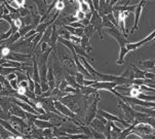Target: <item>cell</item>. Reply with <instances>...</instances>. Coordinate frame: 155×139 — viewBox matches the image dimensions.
<instances>
[{"mask_svg": "<svg viewBox=\"0 0 155 139\" xmlns=\"http://www.w3.org/2000/svg\"><path fill=\"white\" fill-rule=\"evenodd\" d=\"M0 49H1V51H0V56H1V58H3V59H5V58H6L10 53H12L10 49L9 48H6V46H2Z\"/></svg>", "mask_w": 155, "mask_h": 139, "instance_id": "obj_35", "label": "cell"}, {"mask_svg": "<svg viewBox=\"0 0 155 139\" xmlns=\"http://www.w3.org/2000/svg\"><path fill=\"white\" fill-rule=\"evenodd\" d=\"M4 5V4H3ZM3 15H9V12H8V9L6 8V7L4 6V8H3Z\"/></svg>", "mask_w": 155, "mask_h": 139, "instance_id": "obj_60", "label": "cell"}, {"mask_svg": "<svg viewBox=\"0 0 155 139\" xmlns=\"http://www.w3.org/2000/svg\"><path fill=\"white\" fill-rule=\"evenodd\" d=\"M93 4H94V8L96 12H98L99 10V1L98 0H94L93 1Z\"/></svg>", "mask_w": 155, "mask_h": 139, "instance_id": "obj_58", "label": "cell"}, {"mask_svg": "<svg viewBox=\"0 0 155 139\" xmlns=\"http://www.w3.org/2000/svg\"><path fill=\"white\" fill-rule=\"evenodd\" d=\"M141 64L143 65L146 71H150V70L155 66V60H147V61H142Z\"/></svg>", "mask_w": 155, "mask_h": 139, "instance_id": "obj_30", "label": "cell"}, {"mask_svg": "<svg viewBox=\"0 0 155 139\" xmlns=\"http://www.w3.org/2000/svg\"><path fill=\"white\" fill-rule=\"evenodd\" d=\"M77 2H78V5H79V10H81L83 14H88V12H91V8H89L87 1L79 0V1H77Z\"/></svg>", "mask_w": 155, "mask_h": 139, "instance_id": "obj_27", "label": "cell"}, {"mask_svg": "<svg viewBox=\"0 0 155 139\" xmlns=\"http://www.w3.org/2000/svg\"><path fill=\"white\" fill-rule=\"evenodd\" d=\"M80 46L83 49H85L86 53H89L91 52V39L87 38L86 36L83 35L81 37V41H80Z\"/></svg>", "mask_w": 155, "mask_h": 139, "instance_id": "obj_24", "label": "cell"}, {"mask_svg": "<svg viewBox=\"0 0 155 139\" xmlns=\"http://www.w3.org/2000/svg\"><path fill=\"white\" fill-rule=\"evenodd\" d=\"M25 96L27 97L28 99H30V100H35V98H36V95L33 93V92H31L29 89L27 88L26 89V92H25Z\"/></svg>", "mask_w": 155, "mask_h": 139, "instance_id": "obj_40", "label": "cell"}, {"mask_svg": "<svg viewBox=\"0 0 155 139\" xmlns=\"http://www.w3.org/2000/svg\"><path fill=\"white\" fill-rule=\"evenodd\" d=\"M97 93H98V91H97L94 88H93V86H83L82 88L80 89V94L83 96H85V98H87V97L91 95H96Z\"/></svg>", "mask_w": 155, "mask_h": 139, "instance_id": "obj_21", "label": "cell"}, {"mask_svg": "<svg viewBox=\"0 0 155 139\" xmlns=\"http://www.w3.org/2000/svg\"><path fill=\"white\" fill-rule=\"evenodd\" d=\"M10 15V18H12V21H17L18 19H20V14H19V12H14V14H9Z\"/></svg>", "mask_w": 155, "mask_h": 139, "instance_id": "obj_53", "label": "cell"}, {"mask_svg": "<svg viewBox=\"0 0 155 139\" xmlns=\"http://www.w3.org/2000/svg\"><path fill=\"white\" fill-rule=\"evenodd\" d=\"M93 86V88H94L97 91H99V90H107V91H110L112 94H114L115 96H117L118 94H119L117 91H115V90H114V88H116V86H118L115 83L96 82L93 86Z\"/></svg>", "mask_w": 155, "mask_h": 139, "instance_id": "obj_7", "label": "cell"}, {"mask_svg": "<svg viewBox=\"0 0 155 139\" xmlns=\"http://www.w3.org/2000/svg\"><path fill=\"white\" fill-rule=\"evenodd\" d=\"M15 74H17L18 83H21V82H23V80H27V76H26V74H24V73H15Z\"/></svg>", "mask_w": 155, "mask_h": 139, "instance_id": "obj_48", "label": "cell"}, {"mask_svg": "<svg viewBox=\"0 0 155 139\" xmlns=\"http://www.w3.org/2000/svg\"><path fill=\"white\" fill-rule=\"evenodd\" d=\"M89 127L91 129H94L96 132L102 133V134H105V131H106V125L104 123H102L100 120L97 119V117L89 124Z\"/></svg>", "mask_w": 155, "mask_h": 139, "instance_id": "obj_12", "label": "cell"}, {"mask_svg": "<svg viewBox=\"0 0 155 139\" xmlns=\"http://www.w3.org/2000/svg\"><path fill=\"white\" fill-rule=\"evenodd\" d=\"M15 139H25V137H24L23 135H21V136H18V137H15Z\"/></svg>", "mask_w": 155, "mask_h": 139, "instance_id": "obj_61", "label": "cell"}, {"mask_svg": "<svg viewBox=\"0 0 155 139\" xmlns=\"http://www.w3.org/2000/svg\"><path fill=\"white\" fill-rule=\"evenodd\" d=\"M70 42L73 44V46H80V41H81V38L77 37L75 35H71L70 36Z\"/></svg>", "mask_w": 155, "mask_h": 139, "instance_id": "obj_39", "label": "cell"}, {"mask_svg": "<svg viewBox=\"0 0 155 139\" xmlns=\"http://www.w3.org/2000/svg\"><path fill=\"white\" fill-rule=\"evenodd\" d=\"M80 95H81L80 93L76 94V95H67V96L61 98L59 101L64 104V105H66L72 112H74V114H77L78 112L80 111L81 104H82Z\"/></svg>", "mask_w": 155, "mask_h": 139, "instance_id": "obj_1", "label": "cell"}, {"mask_svg": "<svg viewBox=\"0 0 155 139\" xmlns=\"http://www.w3.org/2000/svg\"><path fill=\"white\" fill-rule=\"evenodd\" d=\"M138 125V123L136 122V120H134V123L132 125H130V127H127V128H124L121 132H120V134L118 135V137L117 139H127V137L130 134H132V131L133 129L135 128V126Z\"/></svg>", "mask_w": 155, "mask_h": 139, "instance_id": "obj_19", "label": "cell"}, {"mask_svg": "<svg viewBox=\"0 0 155 139\" xmlns=\"http://www.w3.org/2000/svg\"><path fill=\"white\" fill-rule=\"evenodd\" d=\"M118 106L121 107L123 110V120L127 123L128 125H132L135 120V109L133 106L124 103L122 100H118Z\"/></svg>", "mask_w": 155, "mask_h": 139, "instance_id": "obj_3", "label": "cell"}, {"mask_svg": "<svg viewBox=\"0 0 155 139\" xmlns=\"http://www.w3.org/2000/svg\"><path fill=\"white\" fill-rule=\"evenodd\" d=\"M9 85H10V86H12V89H14V90L17 91L18 86H19V83H18L17 78L14 80H12V82H9Z\"/></svg>", "mask_w": 155, "mask_h": 139, "instance_id": "obj_49", "label": "cell"}, {"mask_svg": "<svg viewBox=\"0 0 155 139\" xmlns=\"http://www.w3.org/2000/svg\"><path fill=\"white\" fill-rule=\"evenodd\" d=\"M146 4H147V1H145V0L139 1V3L135 9V24H134V27L132 28V30L130 31V34H133L134 31H136L139 29L138 24H139V20H140V15H141L142 9H143L144 6H146Z\"/></svg>", "mask_w": 155, "mask_h": 139, "instance_id": "obj_9", "label": "cell"}, {"mask_svg": "<svg viewBox=\"0 0 155 139\" xmlns=\"http://www.w3.org/2000/svg\"><path fill=\"white\" fill-rule=\"evenodd\" d=\"M64 77H65L64 80L67 82L68 86H72V88L77 89V90H80V89L83 86H79V85H78V83H76V80H75V77L73 76V75L69 74L68 72L64 73Z\"/></svg>", "mask_w": 155, "mask_h": 139, "instance_id": "obj_16", "label": "cell"}, {"mask_svg": "<svg viewBox=\"0 0 155 139\" xmlns=\"http://www.w3.org/2000/svg\"><path fill=\"white\" fill-rule=\"evenodd\" d=\"M19 14H20V17L21 18H24V17H27V15H30V10L23 7V8H20L19 9Z\"/></svg>", "mask_w": 155, "mask_h": 139, "instance_id": "obj_45", "label": "cell"}, {"mask_svg": "<svg viewBox=\"0 0 155 139\" xmlns=\"http://www.w3.org/2000/svg\"><path fill=\"white\" fill-rule=\"evenodd\" d=\"M91 12H88V14H85V18L84 19H87V20H91Z\"/></svg>", "mask_w": 155, "mask_h": 139, "instance_id": "obj_59", "label": "cell"}, {"mask_svg": "<svg viewBox=\"0 0 155 139\" xmlns=\"http://www.w3.org/2000/svg\"><path fill=\"white\" fill-rule=\"evenodd\" d=\"M73 48H74V51L77 56H81V57L85 58V59H89V56L85 52V49H83L80 46H73Z\"/></svg>", "mask_w": 155, "mask_h": 139, "instance_id": "obj_29", "label": "cell"}, {"mask_svg": "<svg viewBox=\"0 0 155 139\" xmlns=\"http://www.w3.org/2000/svg\"><path fill=\"white\" fill-rule=\"evenodd\" d=\"M34 94H35L36 96H41V95H42V91H41L40 83H35V88H34Z\"/></svg>", "mask_w": 155, "mask_h": 139, "instance_id": "obj_41", "label": "cell"}, {"mask_svg": "<svg viewBox=\"0 0 155 139\" xmlns=\"http://www.w3.org/2000/svg\"><path fill=\"white\" fill-rule=\"evenodd\" d=\"M32 80H34V83H40V74H39V67H38V63L35 59H33V68H32Z\"/></svg>", "mask_w": 155, "mask_h": 139, "instance_id": "obj_17", "label": "cell"}, {"mask_svg": "<svg viewBox=\"0 0 155 139\" xmlns=\"http://www.w3.org/2000/svg\"><path fill=\"white\" fill-rule=\"evenodd\" d=\"M127 54H128V51L125 49V46H121L119 51V57H118V60L116 61V64L122 65L123 63H124V58Z\"/></svg>", "mask_w": 155, "mask_h": 139, "instance_id": "obj_26", "label": "cell"}, {"mask_svg": "<svg viewBox=\"0 0 155 139\" xmlns=\"http://www.w3.org/2000/svg\"><path fill=\"white\" fill-rule=\"evenodd\" d=\"M107 32H108L113 38H115V40L119 43L120 48H121V46H127V43H128L127 38H125L124 36H123V34L120 32L118 29H116V28L107 29Z\"/></svg>", "mask_w": 155, "mask_h": 139, "instance_id": "obj_8", "label": "cell"}, {"mask_svg": "<svg viewBox=\"0 0 155 139\" xmlns=\"http://www.w3.org/2000/svg\"><path fill=\"white\" fill-rule=\"evenodd\" d=\"M4 42H5V41H3V40H0V46H3Z\"/></svg>", "mask_w": 155, "mask_h": 139, "instance_id": "obj_62", "label": "cell"}, {"mask_svg": "<svg viewBox=\"0 0 155 139\" xmlns=\"http://www.w3.org/2000/svg\"><path fill=\"white\" fill-rule=\"evenodd\" d=\"M20 38H21V36H20L19 32L12 34V35H10V37L8 39H6V40H5L3 46H6V48H10V46H14L15 42H17V41L19 40Z\"/></svg>", "mask_w": 155, "mask_h": 139, "instance_id": "obj_22", "label": "cell"}, {"mask_svg": "<svg viewBox=\"0 0 155 139\" xmlns=\"http://www.w3.org/2000/svg\"><path fill=\"white\" fill-rule=\"evenodd\" d=\"M14 24H15V27L19 29V30H20L21 28H23V27H24V25H25V24H24L23 18H20V19H18L17 21H14Z\"/></svg>", "mask_w": 155, "mask_h": 139, "instance_id": "obj_44", "label": "cell"}, {"mask_svg": "<svg viewBox=\"0 0 155 139\" xmlns=\"http://www.w3.org/2000/svg\"><path fill=\"white\" fill-rule=\"evenodd\" d=\"M99 101H100V96H99V93H97L94 97L93 102L89 104V106L87 107V109H86L85 117H84V123H83L85 126H89V124L96 119L97 114H98Z\"/></svg>", "mask_w": 155, "mask_h": 139, "instance_id": "obj_2", "label": "cell"}, {"mask_svg": "<svg viewBox=\"0 0 155 139\" xmlns=\"http://www.w3.org/2000/svg\"><path fill=\"white\" fill-rule=\"evenodd\" d=\"M10 136H14L10 132H8L7 130H5L1 125H0V137L2 139H8Z\"/></svg>", "mask_w": 155, "mask_h": 139, "instance_id": "obj_33", "label": "cell"}, {"mask_svg": "<svg viewBox=\"0 0 155 139\" xmlns=\"http://www.w3.org/2000/svg\"><path fill=\"white\" fill-rule=\"evenodd\" d=\"M83 32H84V36H86L87 38L91 39V37L94 35V33L96 32V31H94V29L93 26L89 24L88 26H86V27L83 28Z\"/></svg>", "mask_w": 155, "mask_h": 139, "instance_id": "obj_32", "label": "cell"}, {"mask_svg": "<svg viewBox=\"0 0 155 139\" xmlns=\"http://www.w3.org/2000/svg\"><path fill=\"white\" fill-rule=\"evenodd\" d=\"M59 39V34H58V30H57V26L54 24L51 25V38H49V41L47 43V46L49 48L54 49L56 46V43Z\"/></svg>", "mask_w": 155, "mask_h": 139, "instance_id": "obj_13", "label": "cell"}, {"mask_svg": "<svg viewBox=\"0 0 155 139\" xmlns=\"http://www.w3.org/2000/svg\"><path fill=\"white\" fill-rule=\"evenodd\" d=\"M12 105V102L10 101V97H0V107L4 112L9 114V109Z\"/></svg>", "mask_w": 155, "mask_h": 139, "instance_id": "obj_15", "label": "cell"}, {"mask_svg": "<svg viewBox=\"0 0 155 139\" xmlns=\"http://www.w3.org/2000/svg\"><path fill=\"white\" fill-rule=\"evenodd\" d=\"M31 58V54H24V53H17V52H12L5 59L9 61H15L19 63H25L28 59Z\"/></svg>", "mask_w": 155, "mask_h": 139, "instance_id": "obj_10", "label": "cell"}, {"mask_svg": "<svg viewBox=\"0 0 155 139\" xmlns=\"http://www.w3.org/2000/svg\"><path fill=\"white\" fill-rule=\"evenodd\" d=\"M34 126H36L37 128L41 130H44V129H52L54 127V125L51 124L49 120H36L34 122Z\"/></svg>", "mask_w": 155, "mask_h": 139, "instance_id": "obj_18", "label": "cell"}, {"mask_svg": "<svg viewBox=\"0 0 155 139\" xmlns=\"http://www.w3.org/2000/svg\"><path fill=\"white\" fill-rule=\"evenodd\" d=\"M102 22H103V27H106L107 29L115 28V27H114V25H113L112 23L108 20L107 15H104V17H102Z\"/></svg>", "mask_w": 155, "mask_h": 139, "instance_id": "obj_34", "label": "cell"}, {"mask_svg": "<svg viewBox=\"0 0 155 139\" xmlns=\"http://www.w3.org/2000/svg\"><path fill=\"white\" fill-rule=\"evenodd\" d=\"M65 6H66V4H65V1H62V0L56 1V5H54V7H56L57 12H62V10L65 8Z\"/></svg>", "mask_w": 155, "mask_h": 139, "instance_id": "obj_38", "label": "cell"}, {"mask_svg": "<svg viewBox=\"0 0 155 139\" xmlns=\"http://www.w3.org/2000/svg\"><path fill=\"white\" fill-rule=\"evenodd\" d=\"M98 114L101 115L102 117H104L107 122H112V123L118 122V123H120L121 125H123V127H124V128L130 127V125H128L123 119H120L119 117H116V115H114V114H110V112H108V111L104 110V109H98Z\"/></svg>", "mask_w": 155, "mask_h": 139, "instance_id": "obj_5", "label": "cell"}, {"mask_svg": "<svg viewBox=\"0 0 155 139\" xmlns=\"http://www.w3.org/2000/svg\"><path fill=\"white\" fill-rule=\"evenodd\" d=\"M51 26H49L48 28L45 30V32L43 33L42 38L40 40V43L39 44H42V43H48L49 38H51Z\"/></svg>", "mask_w": 155, "mask_h": 139, "instance_id": "obj_28", "label": "cell"}, {"mask_svg": "<svg viewBox=\"0 0 155 139\" xmlns=\"http://www.w3.org/2000/svg\"><path fill=\"white\" fill-rule=\"evenodd\" d=\"M74 17L76 18V19H77L78 22H80V21H82L85 18V14H83L81 10L78 9V10H76V14H75Z\"/></svg>", "mask_w": 155, "mask_h": 139, "instance_id": "obj_43", "label": "cell"}, {"mask_svg": "<svg viewBox=\"0 0 155 139\" xmlns=\"http://www.w3.org/2000/svg\"><path fill=\"white\" fill-rule=\"evenodd\" d=\"M19 86H23V88H28V80H23V82L19 83Z\"/></svg>", "mask_w": 155, "mask_h": 139, "instance_id": "obj_57", "label": "cell"}, {"mask_svg": "<svg viewBox=\"0 0 155 139\" xmlns=\"http://www.w3.org/2000/svg\"><path fill=\"white\" fill-rule=\"evenodd\" d=\"M2 19H3L4 21H6V22H8L9 25L14 24V21L12 20V18H10L9 15H2Z\"/></svg>", "mask_w": 155, "mask_h": 139, "instance_id": "obj_50", "label": "cell"}, {"mask_svg": "<svg viewBox=\"0 0 155 139\" xmlns=\"http://www.w3.org/2000/svg\"><path fill=\"white\" fill-rule=\"evenodd\" d=\"M153 78H155V74H154V73L146 71V73H145V80H153Z\"/></svg>", "mask_w": 155, "mask_h": 139, "instance_id": "obj_51", "label": "cell"}, {"mask_svg": "<svg viewBox=\"0 0 155 139\" xmlns=\"http://www.w3.org/2000/svg\"><path fill=\"white\" fill-rule=\"evenodd\" d=\"M130 67H133V72H134V77L135 80H145V73H146V70H143V69H140L136 66V65L132 64Z\"/></svg>", "mask_w": 155, "mask_h": 139, "instance_id": "obj_20", "label": "cell"}, {"mask_svg": "<svg viewBox=\"0 0 155 139\" xmlns=\"http://www.w3.org/2000/svg\"><path fill=\"white\" fill-rule=\"evenodd\" d=\"M94 83H96V80H84V82H83V86H93Z\"/></svg>", "mask_w": 155, "mask_h": 139, "instance_id": "obj_52", "label": "cell"}, {"mask_svg": "<svg viewBox=\"0 0 155 139\" xmlns=\"http://www.w3.org/2000/svg\"><path fill=\"white\" fill-rule=\"evenodd\" d=\"M9 114H10V115L20 117V119H23L25 120H26V117H27V112H25L22 108H21V107L15 105V104H14V103H12V105L9 109Z\"/></svg>", "mask_w": 155, "mask_h": 139, "instance_id": "obj_11", "label": "cell"}, {"mask_svg": "<svg viewBox=\"0 0 155 139\" xmlns=\"http://www.w3.org/2000/svg\"><path fill=\"white\" fill-rule=\"evenodd\" d=\"M17 78V74L15 73H10V74H8L6 76V80H8V82H12V80H14Z\"/></svg>", "mask_w": 155, "mask_h": 139, "instance_id": "obj_55", "label": "cell"}, {"mask_svg": "<svg viewBox=\"0 0 155 139\" xmlns=\"http://www.w3.org/2000/svg\"><path fill=\"white\" fill-rule=\"evenodd\" d=\"M36 4V6H37V9H38V14L40 17H42L46 14L47 12V1H34Z\"/></svg>", "mask_w": 155, "mask_h": 139, "instance_id": "obj_23", "label": "cell"}, {"mask_svg": "<svg viewBox=\"0 0 155 139\" xmlns=\"http://www.w3.org/2000/svg\"><path fill=\"white\" fill-rule=\"evenodd\" d=\"M12 34H14L12 33V29H8V30L6 31L5 33H2V34H0V40H3V41H5L6 39H8L9 37H10V35Z\"/></svg>", "mask_w": 155, "mask_h": 139, "instance_id": "obj_37", "label": "cell"}, {"mask_svg": "<svg viewBox=\"0 0 155 139\" xmlns=\"http://www.w3.org/2000/svg\"><path fill=\"white\" fill-rule=\"evenodd\" d=\"M0 59H2V58H1V56H0Z\"/></svg>", "mask_w": 155, "mask_h": 139, "instance_id": "obj_63", "label": "cell"}, {"mask_svg": "<svg viewBox=\"0 0 155 139\" xmlns=\"http://www.w3.org/2000/svg\"><path fill=\"white\" fill-rule=\"evenodd\" d=\"M36 27H37V25L35 24H31V25H28V26H24L23 28H21L19 30V34L21 37H25L26 35H27V33L30 32L31 30H35Z\"/></svg>", "mask_w": 155, "mask_h": 139, "instance_id": "obj_25", "label": "cell"}, {"mask_svg": "<svg viewBox=\"0 0 155 139\" xmlns=\"http://www.w3.org/2000/svg\"><path fill=\"white\" fill-rule=\"evenodd\" d=\"M26 89H27V88H23V86H18L17 93H18V94H20V95H25Z\"/></svg>", "mask_w": 155, "mask_h": 139, "instance_id": "obj_54", "label": "cell"}, {"mask_svg": "<svg viewBox=\"0 0 155 139\" xmlns=\"http://www.w3.org/2000/svg\"><path fill=\"white\" fill-rule=\"evenodd\" d=\"M68 86V83L65 80H63L61 83H60V85H59V90L60 92H64L65 91V89H66Z\"/></svg>", "mask_w": 155, "mask_h": 139, "instance_id": "obj_46", "label": "cell"}, {"mask_svg": "<svg viewBox=\"0 0 155 139\" xmlns=\"http://www.w3.org/2000/svg\"><path fill=\"white\" fill-rule=\"evenodd\" d=\"M0 125L2 126V127L4 128L5 130H7L8 132L12 133V135L15 136V137H18V136H21L22 134L19 132L18 130H15L14 128V126H12L8 120H0Z\"/></svg>", "mask_w": 155, "mask_h": 139, "instance_id": "obj_14", "label": "cell"}, {"mask_svg": "<svg viewBox=\"0 0 155 139\" xmlns=\"http://www.w3.org/2000/svg\"><path fill=\"white\" fill-rule=\"evenodd\" d=\"M89 23L91 25L93 26L94 31H98L99 32V35H100V38L103 39V32H102V29H103V22H102V18L100 17L99 14L97 12H94L93 15H91V18L89 20Z\"/></svg>", "mask_w": 155, "mask_h": 139, "instance_id": "obj_6", "label": "cell"}, {"mask_svg": "<svg viewBox=\"0 0 155 139\" xmlns=\"http://www.w3.org/2000/svg\"><path fill=\"white\" fill-rule=\"evenodd\" d=\"M154 39H155V30L152 33L149 34V35L147 36L146 38H144L143 40L139 41V42H128V43H127V46H125V49H127V51H128V53H130V52L136 51V49H138L139 48L143 46L144 44L151 42V41H153Z\"/></svg>", "mask_w": 155, "mask_h": 139, "instance_id": "obj_4", "label": "cell"}, {"mask_svg": "<svg viewBox=\"0 0 155 139\" xmlns=\"http://www.w3.org/2000/svg\"><path fill=\"white\" fill-rule=\"evenodd\" d=\"M49 26H51V25H49L47 22H44V23H40L37 27H36L35 29V31H36V33H40V34H43L44 32H45V30L47 28L49 27Z\"/></svg>", "mask_w": 155, "mask_h": 139, "instance_id": "obj_31", "label": "cell"}, {"mask_svg": "<svg viewBox=\"0 0 155 139\" xmlns=\"http://www.w3.org/2000/svg\"><path fill=\"white\" fill-rule=\"evenodd\" d=\"M42 136L44 139L52 137V129H44L42 130Z\"/></svg>", "mask_w": 155, "mask_h": 139, "instance_id": "obj_42", "label": "cell"}, {"mask_svg": "<svg viewBox=\"0 0 155 139\" xmlns=\"http://www.w3.org/2000/svg\"><path fill=\"white\" fill-rule=\"evenodd\" d=\"M84 76H83L81 73H79V72H76V74H75V80H76V83H78L79 86H83V82H84Z\"/></svg>", "mask_w": 155, "mask_h": 139, "instance_id": "obj_36", "label": "cell"}, {"mask_svg": "<svg viewBox=\"0 0 155 139\" xmlns=\"http://www.w3.org/2000/svg\"><path fill=\"white\" fill-rule=\"evenodd\" d=\"M75 36H77V37L81 38L83 35H84V32H83V28H77L75 29Z\"/></svg>", "mask_w": 155, "mask_h": 139, "instance_id": "obj_47", "label": "cell"}, {"mask_svg": "<svg viewBox=\"0 0 155 139\" xmlns=\"http://www.w3.org/2000/svg\"><path fill=\"white\" fill-rule=\"evenodd\" d=\"M80 23L83 27H86V26H88L89 24H91V23H89V20H87V19H83L82 21H80Z\"/></svg>", "mask_w": 155, "mask_h": 139, "instance_id": "obj_56", "label": "cell"}]
</instances>
